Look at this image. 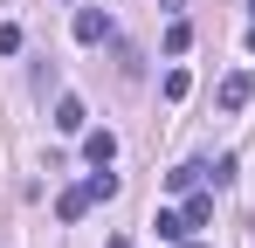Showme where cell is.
<instances>
[{
  "instance_id": "obj_7",
  "label": "cell",
  "mask_w": 255,
  "mask_h": 248,
  "mask_svg": "<svg viewBox=\"0 0 255 248\" xmlns=\"http://www.w3.org/2000/svg\"><path fill=\"white\" fill-rule=\"evenodd\" d=\"M152 228H159V242H186V235H193V228H186V214H172V207H159V221H152Z\"/></svg>"
},
{
  "instance_id": "obj_13",
  "label": "cell",
  "mask_w": 255,
  "mask_h": 248,
  "mask_svg": "<svg viewBox=\"0 0 255 248\" xmlns=\"http://www.w3.org/2000/svg\"><path fill=\"white\" fill-rule=\"evenodd\" d=\"M0 55H21V28L14 21H0Z\"/></svg>"
},
{
  "instance_id": "obj_1",
  "label": "cell",
  "mask_w": 255,
  "mask_h": 248,
  "mask_svg": "<svg viewBox=\"0 0 255 248\" xmlns=\"http://www.w3.org/2000/svg\"><path fill=\"white\" fill-rule=\"evenodd\" d=\"M76 41H83V48L111 41V14H104V7H76Z\"/></svg>"
},
{
  "instance_id": "obj_12",
  "label": "cell",
  "mask_w": 255,
  "mask_h": 248,
  "mask_svg": "<svg viewBox=\"0 0 255 248\" xmlns=\"http://www.w3.org/2000/svg\"><path fill=\"white\" fill-rule=\"evenodd\" d=\"M207 179H214V186H228V179H235V152H221V159L207 165Z\"/></svg>"
},
{
  "instance_id": "obj_5",
  "label": "cell",
  "mask_w": 255,
  "mask_h": 248,
  "mask_svg": "<svg viewBox=\"0 0 255 248\" xmlns=\"http://www.w3.org/2000/svg\"><path fill=\"white\" fill-rule=\"evenodd\" d=\"M90 207H97V200H90V186H69V193L55 200V221H83Z\"/></svg>"
},
{
  "instance_id": "obj_4",
  "label": "cell",
  "mask_w": 255,
  "mask_h": 248,
  "mask_svg": "<svg viewBox=\"0 0 255 248\" xmlns=\"http://www.w3.org/2000/svg\"><path fill=\"white\" fill-rule=\"evenodd\" d=\"M90 111H83V97H55V131H83Z\"/></svg>"
},
{
  "instance_id": "obj_10",
  "label": "cell",
  "mask_w": 255,
  "mask_h": 248,
  "mask_svg": "<svg viewBox=\"0 0 255 248\" xmlns=\"http://www.w3.org/2000/svg\"><path fill=\"white\" fill-rule=\"evenodd\" d=\"M186 48H193V28H186V21H172V28H166V55H186Z\"/></svg>"
},
{
  "instance_id": "obj_6",
  "label": "cell",
  "mask_w": 255,
  "mask_h": 248,
  "mask_svg": "<svg viewBox=\"0 0 255 248\" xmlns=\"http://www.w3.org/2000/svg\"><path fill=\"white\" fill-rule=\"evenodd\" d=\"M200 179H207V159H186V165H172V172H166L172 193H186V186H200Z\"/></svg>"
},
{
  "instance_id": "obj_14",
  "label": "cell",
  "mask_w": 255,
  "mask_h": 248,
  "mask_svg": "<svg viewBox=\"0 0 255 248\" xmlns=\"http://www.w3.org/2000/svg\"><path fill=\"white\" fill-rule=\"evenodd\" d=\"M242 7H249V14H255V0H242Z\"/></svg>"
},
{
  "instance_id": "obj_2",
  "label": "cell",
  "mask_w": 255,
  "mask_h": 248,
  "mask_svg": "<svg viewBox=\"0 0 255 248\" xmlns=\"http://www.w3.org/2000/svg\"><path fill=\"white\" fill-rule=\"evenodd\" d=\"M249 97H255V76H249V69L221 76V111H249Z\"/></svg>"
},
{
  "instance_id": "obj_15",
  "label": "cell",
  "mask_w": 255,
  "mask_h": 248,
  "mask_svg": "<svg viewBox=\"0 0 255 248\" xmlns=\"http://www.w3.org/2000/svg\"><path fill=\"white\" fill-rule=\"evenodd\" d=\"M186 248H207V242H186Z\"/></svg>"
},
{
  "instance_id": "obj_16",
  "label": "cell",
  "mask_w": 255,
  "mask_h": 248,
  "mask_svg": "<svg viewBox=\"0 0 255 248\" xmlns=\"http://www.w3.org/2000/svg\"><path fill=\"white\" fill-rule=\"evenodd\" d=\"M111 248H131V242H111Z\"/></svg>"
},
{
  "instance_id": "obj_8",
  "label": "cell",
  "mask_w": 255,
  "mask_h": 248,
  "mask_svg": "<svg viewBox=\"0 0 255 248\" xmlns=\"http://www.w3.org/2000/svg\"><path fill=\"white\" fill-rule=\"evenodd\" d=\"M83 186H90V200H111V193H118V172H111V165H97Z\"/></svg>"
},
{
  "instance_id": "obj_9",
  "label": "cell",
  "mask_w": 255,
  "mask_h": 248,
  "mask_svg": "<svg viewBox=\"0 0 255 248\" xmlns=\"http://www.w3.org/2000/svg\"><path fill=\"white\" fill-rule=\"evenodd\" d=\"M179 214H186V228H207V221H214V200H207V193H193Z\"/></svg>"
},
{
  "instance_id": "obj_11",
  "label": "cell",
  "mask_w": 255,
  "mask_h": 248,
  "mask_svg": "<svg viewBox=\"0 0 255 248\" xmlns=\"http://www.w3.org/2000/svg\"><path fill=\"white\" fill-rule=\"evenodd\" d=\"M186 90H193V76H186V69H166V104H179Z\"/></svg>"
},
{
  "instance_id": "obj_3",
  "label": "cell",
  "mask_w": 255,
  "mask_h": 248,
  "mask_svg": "<svg viewBox=\"0 0 255 248\" xmlns=\"http://www.w3.org/2000/svg\"><path fill=\"white\" fill-rule=\"evenodd\" d=\"M83 159L90 165H111V159H118V131H90V138H83Z\"/></svg>"
}]
</instances>
